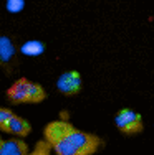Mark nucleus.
Returning <instances> with one entry per match:
<instances>
[{"instance_id":"7","label":"nucleus","mask_w":154,"mask_h":155,"mask_svg":"<svg viewBox=\"0 0 154 155\" xmlns=\"http://www.w3.org/2000/svg\"><path fill=\"white\" fill-rule=\"evenodd\" d=\"M15 53H17V48L13 40L7 35H0V66L12 63L13 58H15Z\"/></svg>"},{"instance_id":"10","label":"nucleus","mask_w":154,"mask_h":155,"mask_svg":"<svg viewBox=\"0 0 154 155\" xmlns=\"http://www.w3.org/2000/svg\"><path fill=\"white\" fill-rule=\"evenodd\" d=\"M5 7L10 13H20L25 8V0H7Z\"/></svg>"},{"instance_id":"3","label":"nucleus","mask_w":154,"mask_h":155,"mask_svg":"<svg viewBox=\"0 0 154 155\" xmlns=\"http://www.w3.org/2000/svg\"><path fill=\"white\" fill-rule=\"evenodd\" d=\"M115 125L116 129L121 132L123 135L133 137V135H139L144 130V120L142 116L136 110L129 109V107H123L116 112L115 116Z\"/></svg>"},{"instance_id":"5","label":"nucleus","mask_w":154,"mask_h":155,"mask_svg":"<svg viewBox=\"0 0 154 155\" xmlns=\"http://www.w3.org/2000/svg\"><path fill=\"white\" fill-rule=\"evenodd\" d=\"M2 132L10 134V135H13V137L23 139V137H27V135L32 132V125H30V122H28L25 117L17 116V114L13 112V116L9 119V122H7L5 129H3Z\"/></svg>"},{"instance_id":"6","label":"nucleus","mask_w":154,"mask_h":155,"mask_svg":"<svg viewBox=\"0 0 154 155\" xmlns=\"http://www.w3.org/2000/svg\"><path fill=\"white\" fill-rule=\"evenodd\" d=\"M28 145L20 137H10L3 139L0 135V155H27Z\"/></svg>"},{"instance_id":"4","label":"nucleus","mask_w":154,"mask_h":155,"mask_svg":"<svg viewBox=\"0 0 154 155\" xmlns=\"http://www.w3.org/2000/svg\"><path fill=\"white\" fill-rule=\"evenodd\" d=\"M81 87H83V78L80 74V71H76V69H70V71L61 73L56 79L58 93H61L67 97L80 94L81 93Z\"/></svg>"},{"instance_id":"1","label":"nucleus","mask_w":154,"mask_h":155,"mask_svg":"<svg viewBox=\"0 0 154 155\" xmlns=\"http://www.w3.org/2000/svg\"><path fill=\"white\" fill-rule=\"evenodd\" d=\"M43 139L56 155H93L103 143L96 134L81 130L65 119L50 120L43 129Z\"/></svg>"},{"instance_id":"2","label":"nucleus","mask_w":154,"mask_h":155,"mask_svg":"<svg viewBox=\"0 0 154 155\" xmlns=\"http://www.w3.org/2000/svg\"><path fill=\"white\" fill-rule=\"evenodd\" d=\"M5 94L12 104H40L46 99V91L42 84L27 78H18L5 91Z\"/></svg>"},{"instance_id":"11","label":"nucleus","mask_w":154,"mask_h":155,"mask_svg":"<svg viewBox=\"0 0 154 155\" xmlns=\"http://www.w3.org/2000/svg\"><path fill=\"white\" fill-rule=\"evenodd\" d=\"M13 116V110L12 109H7V107H0V130H3L5 129L7 122H9V119Z\"/></svg>"},{"instance_id":"9","label":"nucleus","mask_w":154,"mask_h":155,"mask_svg":"<svg viewBox=\"0 0 154 155\" xmlns=\"http://www.w3.org/2000/svg\"><path fill=\"white\" fill-rule=\"evenodd\" d=\"M27 155H51V149H50L48 143H46V140L42 139L35 143L33 150H28Z\"/></svg>"},{"instance_id":"8","label":"nucleus","mask_w":154,"mask_h":155,"mask_svg":"<svg viewBox=\"0 0 154 155\" xmlns=\"http://www.w3.org/2000/svg\"><path fill=\"white\" fill-rule=\"evenodd\" d=\"M20 53L25 56H40L45 53V43L40 40H28L20 46Z\"/></svg>"}]
</instances>
